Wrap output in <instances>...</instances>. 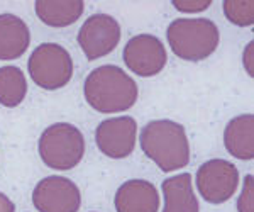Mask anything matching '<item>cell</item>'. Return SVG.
I'll return each mask as SVG.
<instances>
[{
	"label": "cell",
	"instance_id": "cell-3",
	"mask_svg": "<svg viewBox=\"0 0 254 212\" xmlns=\"http://www.w3.org/2000/svg\"><path fill=\"white\" fill-rule=\"evenodd\" d=\"M171 51L185 61H200L219 46V29L210 19H176L168 27Z\"/></svg>",
	"mask_w": 254,
	"mask_h": 212
},
{
	"label": "cell",
	"instance_id": "cell-20",
	"mask_svg": "<svg viewBox=\"0 0 254 212\" xmlns=\"http://www.w3.org/2000/svg\"><path fill=\"white\" fill-rule=\"evenodd\" d=\"M14 211H15L14 202H12L7 195H3L0 192V212H14Z\"/></svg>",
	"mask_w": 254,
	"mask_h": 212
},
{
	"label": "cell",
	"instance_id": "cell-10",
	"mask_svg": "<svg viewBox=\"0 0 254 212\" xmlns=\"http://www.w3.org/2000/svg\"><path fill=\"white\" fill-rule=\"evenodd\" d=\"M137 122L129 116L112 117L100 122L95 131L97 146L105 156L121 160L127 158L136 146Z\"/></svg>",
	"mask_w": 254,
	"mask_h": 212
},
{
	"label": "cell",
	"instance_id": "cell-18",
	"mask_svg": "<svg viewBox=\"0 0 254 212\" xmlns=\"http://www.w3.org/2000/svg\"><path fill=\"white\" fill-rule=\"evenodd\" d=\"M253 197H254V178L253 175H248L244 178V189L237 201V211L239 212H254L253 207Z\"/></svg>",
	"mask_w": 254,
	"mask_h": 212
},
{
	"label": "cell",
	"instance_id": "cell-14",
	"mask_svg": "<svg viewBox=\"0 0 254 212\" xmlns=\"http://www.w3.org/2000/svg\"><path fill=\"white\" fill-rule=\"evenodd\" d=\"M165 195L163 212H198V201L191 190V175L182 173L166 178L161 185Z\"/></svg>",
	"mask_w": 254,
	"mask_h": 212
},
{
	"label": "cell",
	"instance_id": "cell-19",
	"mask_svg": "<svg viewBox=\"0 0 254 212\" xmlns=\"http://www.w3.org/2000/svg\"><path fill=\"white\" fill-rule=\"evenodd\" d=\"M173 5L182 12H200L210 5V0H205V2H180V0H175Z\"/></svg>",
	"mask_w": 254,
	"mask_h": 212
},
{
	"label": "cell",
	"instance_id": "cell-7",
	"mask_svg": "<svg viewBox=\"0 0 254 212\" xmlns=\"http://www.w3.org/2000/svg\"><path fill=\"white\" fill-rule=\"evenodd\" d=\"M239 185V172L231 161L210 160L196 173L198 192L210 204H222L234 195Z\"/></svg>",
	"mask_w": 254,
	"mask_h": 212
},
{
	"label": "cell",
	"instance_id": "cell-16",
	"mask_svg": "<svg viewBox=\"0 0 254 212\" xmlns=\"http://www.w3.org/2000/svg\"><path fill=\"white\" fill-rule=\"evenodd\" d=\"M27 93V81L20 68H0V104L3 107H17Z\"/></svg>",
	"mask_w": 254,
	"mask_h": 212
},
{
	"label": "cell",
	"instance_id": "cell-12",
	"mask_svg": "<svg viewBox=\"0 0 254 212\" xmlns=\"http://www.w3.org/2000/svg\"><path fill=\"white\" fill-rule=\"evenodd\" d=\"M31 43L27 24L14 14H0V60H17Z\"/></svg>",
	"mask_w": 254,
	"mask_h": 212
},
{
	"label": "cell",
	"instance_id": "cell-2",
	"mask_svg": "<svg viewBox=\"0 0 254 212\" xmlns=\"http://www.w3.org/2000/svg\"><path fill=\"white\" fill-rule=\"evenodd\" d=\"M141 148L163 172L180 170L190 161V144L185 128L173 121L147 122L141 133Z\"/></svg>",
	"mask_w": 254,
	"mask_h": 212
},
{
	"label": "cell",
	"instance_id": "cell-1",
	"mask_svg": "<svg viewBox=\"0 0 254 212\" xmlns=\"http://www.w3.org/2000/svg\"><path fill=\"white\" fill-rule=\"evenodd\" d=\"M83 92L90 107L104 114L124 112L137 100L136 81L114 65H104L90 71Z\"/></svg>",
	"mask_w": 254,
	"mask_h": 212
},
{
	"label": "cell",
	"instance_id": "cell-13",
	"mask_svg": "<svg viewBox=\"0 0 254 212\" xmlns=\"http://www.w3.org/2000/svg\"><path fill=\"white\" fill-rule=\"evenodd\" d=\"M224 144L232 156L239 160H253L254 156V116L243 114L227 124Z\"/></svg>",
	"mask_w": 254,
	"mask_h": 212
},
{
	"label": "cell",
	"instance_id": "cell-6",
	"mask_svg": "<svg viewBox=\"0 0 254 212\" xmlns=\"http://www.w3.org/2000/svg\"><path fill=\"white\" fill-rule=\"evenodd\" d=\"M121 41V26L112 15L93 14L85 20L78 32V44L85 56L93 61L107 56Z\"/></svg>",
	"mask_w": 254,
	"mask_h": 212
},
{
	"label": "cell",
	"instance_id": "cell-11",
	"mask_svg": "<svg viewBox=\"0 0 254 212\" xmlns=\"http://www.w3.org/2000/svg\"><path fill=\"white\" fill-rule=\"evenodd\" d=\"M114 204L117 212H158L159 195L153 183L129 180L119 187Z\"/></svg>",
	"mask_w": 254,
	"mask_h": 212
},
{
	"label": "cell",
	"instance_id": "cell-9",
	"mask_svg": "<svg viewBox=\"0 0 254 212\" xmlns=\"http://www.w3.org/2000/svg\"><path fill=\"white\" fill-rule=\"evenodd\" d=\"M124 63L139 76H154L165 68L166 50L156 36L139 34L127 41L124 48Z\"/></svg>",
	"mask_w": 254,
	"mask_h": 212
},
{
	"label": "cell",
	"instance_id": "cell-15",
	"mask_svg": "<svg viewBox=\"0 0 254 212\" xmlns=\"http://www.w3.org/2000/svg\"><path fill=\"white\" fill-rule=\"evenodd\" d=\"M38 17L51 27L71 26L83 14L81 0H38L34 3Z\"/></svg>",
	"mask_w": 254,
	"mask_h": 212
},
{
	"label": "cell",
	"instance_id": "cell-17",
	"mask_svg": "<svg viewBox=\"0 0 254 212\" xmlns=\"http://www.w3.org/2000/svg\"><path fill=\"white\" fill-rule=\"evenodd\" d=\"M224 14L236 26H251L254 22V2L251 0H225Z\"/></svg>",
	"mask_w": 254,
	"mask_h": 212
},
{
	"label": "cell",
	"instance_id": "cell-21",
	"mask_svg": "<svg viewBox=\"0 0 254 212\" xmlns=\"http://www.w3.org/2000/svg\"><path fill=\"white\" fill-rule=\"evenodd\" d=\"M253 48H254V43H249V44H248V50H246V56H244L246 70H248V73H249L251 76H254V70H253V67H251V58H249V55H251Z\"/></svg>",
	"mask_w": 254,
	"mask_h": 212
},
{
	"label": "cell",
	"instance_id": "cell-4",
	"mask_svg": "<svg viewBox=\"0 0 254 212\" xmlns=\"http://www.w3.org/2000/svg\"><path fill=\"white\" fill-rule=\"evenodd\" d=\"M85 140L78 128L68 122H56L44 129L39 138V154L53 170H71L81 161Z\"/></svg>",
	"mask_w": 254,
	"mask_h": 212
},
{
	"label": "cell",
	"instance_id": "cell-8",
	"mask_svg": "<svg viewBox=\"0 0 254 212\" xmlns=\"http://www.w3.org/2000/svg\"><path fill=\"white\" fill-rule=\"evenodd\" d=\"M32 204L39 212H76L80 209V190L69 178H43L32 192Z\"/></svg>",
	"mask_w": 254,
	"mask_h": 212
},
{
	"label": "cell",
	"instance_id": "cell-5",
	"mask_svg": "<svg viewBox=\"0 0 254 212\" xmlns=\"http://www.w3.org/2000/svg\"><path fill=\"white\" fill-rule=\"evenodd\" d=\"M31 78L44 90H58L73 76V61L69 53L56 43H43L32 51L29 63Z\"/></svg>",
	"mask_w": 254,
	"mask_h": 212
}]
</instances>
